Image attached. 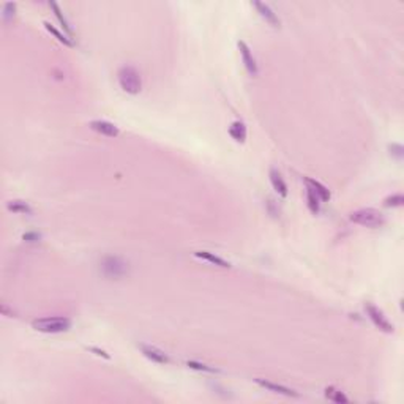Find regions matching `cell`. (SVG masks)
<instances>
[{"instance_id": "6da1fadb", "label": "cell", "mask_w": 404, "mask_h": 404, "mask_svg": "<svg viewBox=\"0 0 404 404\" xmlns=\"http://www.w3.org/2000/svg\"><path fill=\"white\" fill-rule=\"evenodd\" d=\"M117 79L124 92L130 95H138L140 92V88H142V78H140V73L131 65H125L120 68L117 73Z\"/></svg>"}, {"instance_id": "7a4b0ae2", "label": "cell", "mask_w": 404, "mask_h": 404, "mask_svg": "<svg viewBox=\"0 0 404 404\" xmlns=\"http://www.w3.org/2000/svg\"><path fill=\"white\" fill-rule=\"evenodd\" d=\"M32 327L36 332H42V333H62L72 328V319L64 318V316L42 318V319H35L32 322Z\"/></svg>"}, {"instance_id": "3957f363", "label": "cell", "mask_w": 404, "mask_h": 404, "mask_svg": "<svg viewBox=\"0 0 404 404\" xmlns=\"http://www.w3.org/2000/svg\"><path fill=\"white\" fill-rule=\"evenodd\" d=\"M350 221L356 224L365 226V228H380L386 224V216H384L376 208H360L350 214Z\"/></svg>"}, {"instance_id": "277c9868", "label": "cell", "mask_w": 404, "mask_h": 404, "mask_svg": "<svg viewBox=\"0 0 404 404\" xmlns=\"http://www.w3.org/2000/svg\"><path fill=\"white\" fill-rule=\"evenodd\" d=\"M365 311H366L370 320L372 322V324H374L376 328H379L384 333H393V332H395V327H393V324L386 318V314H384V312L374 305V303L366 302L365 303Z\"/></svg>"}, {"instance_id": "5b68a950", "label": "cell", "mask_w": 404, "mask_h": 404, "mask_svg": "<svg viewBox=\"0 0 404 404\" xmlns=\"http://www.w3.org/2000/svg\"><path fill=\"white\" fill-rule=\"evenodd\" d=\"M237 46H238L240 56H242V60H244V65L246 68V72L250 73V76H254L256 78L259 74V68H258L256 58H254V56H252L250 46L245 42H238Z\"/></svg>"}, {"instance_id": "8992f818", "label": "cell", "mask_w": 404, "mask_h": 404, "mask_svg": "<svg viewBox=\"0 0 404 404\" xmlns=\"http://www.w3.org/2000/svg\"><path fill=\"white\" fill-rule=\"evenodd\" d=\"M254 382L258 384V386H260L262 388H266L268 392H274V393H278V395H284V396H292V398H297L298 396V393L296 390H292L289 387H284V386H281V384H275V382H272V380H267V379H254Z\"/></svg>"}, {"instance_id": "52a82bcc", "label": "cell", "mask_w": 404, "mask_h": 404, "mask_svg": "<svg viewBox=\"0 0 404 404\" xmlns=\"http://www.w3.org/2000/svg\"><path fill=\"white\" fill-rule=\"evenodd\" d=\"M90 130H94L95 133L101 134V136H106V138H117L118 136V128L108 122V120H92V122L88 124Z\"/></svg>"}, {"instance_id": "ba28073f", "label": "cell", "mask_w": 404, "mask_h": 404, "mask_svg": "<svg viewBox=\"0 0 404 404\" xmlns=\"http://www.w3.org/2000/svg\"><path fill=\"white\" fill-rule=\"evenodd\" d=\"M139 349L142 352V356L148 360H152L154 363H160V365H164V363H169V357L166 354L155 348V346H150V344H139Z\"/></svg>"}, {"instance_id": "9c48e42d", "label": "cell", "mask_w": 404, "mask_h": 404, "mask_svg": "<svg viewBox=\"0 0 404 404\" xmlns=\"http://www.w3.org/2000/svg\"><path fill=\"white\" fill-rule=\"evenodd\" d=\"M126 264L122 262L118 258H106V260L103 262V270L108 276H122L126 272Z\"/></svg>"}, {"instance_id": "30bf717a", "label": "cell", "mask_w": 404, "mask_h": 404, "mask_svg": "<svg viewBox=\"0 0 404 404\" xmlns=\"http://www.w3.org/2000/svg\"><path fill=\"white\" fill-rule=\"evenodd\" d=\"M252 6H254L256 10H258V13L266 19V22H268L270 26H274V27H280V19H278V16H276V13L274 12V10H272L267 4H264V2H252Z\"/></svg>"}, {"instance_id": "8fae6325", "label": "cell", "mask_w": 404, "mask_h": 404, "mask_svg": "<svg viewBox=\"0 0 404 404\" xmlns=\"http://www.w3.org/2000/svg\"><path fill=\"white\" fill-rule=\"evenodd\" d=\"M268 176H270V184H272V186H274V190L281 198H286L288 196V185H286V182H284V178H282L280 170L276 168H272Z\"/></svg>"}, {"instance_id": "7c38bea8", "label": "cell", "mask_w": 404, "mask_h": 404, "mask_svg": "<svg viewBox=\"0 0 404 404\" xmlns=\"http://www.w3.org/2000/svg\"><path fill=\"white\" fill-rule=\"evenodd\" d=\"M194 256L198 259L207 260V262H210V264L218 266V267H223V268H229L230 267V262L224 260L223 258L216 256V254H214V252H210V251H194Z\"/></svg>"}, {"instance_id": "4fadbf2b", "label": "cell", "mask_w": 404, "mask_h": 404, "mask_svg": "<svg viewBox=\"0 0 404 404\" xmlns=\"http://www.w3.org/2000/svg\"><path fill=\"white\" fill-rule=\"evenodd\" d=\"M6 208L13 214H21V215H32L34 210L28 206V202L21 200V199H13L6 202Z\"/></svg>"}, {"instance_id": "5bb4252c", "label": "cell", "mask_w": 404, "mask_h": 404, "mask_svg": "<svg viewBox=\"0 0 404 404\" xmlns=\"http://www.w3.org/2000/svg\"><path fill=\"white\" fill-rule=\"evenodd\" d=\"M305 182H306V186H310L312 191H314V193L319 196V199H320L322 202L330 200L332 194H330V191H328L327 186H324L322 184H319L318 180H312V178H305Z\"/></svg>"}, {"instance_id": "9a60e30c", "label": "cell", "mask_w": 404, "mask_h": 404, "mask_svg": "<svg viewBox=\"0 0 404 404\" xmlns=\"http://www.w3.org/2000/svg\"><path fill=\"white\" fill-rule=\"evenodd\" d=\"M229 134L230 138L237 140V142H245L246 140V126L244 122H240V120H237V122H232V125L229 126Z\"/></svg>"}, {"instance_id": "2e32d148", "label": "cell", "mask_w": 404, "mask_h": 404, "mask_svg": "<svg viewBox=\"0 0 404 404\" xmlns=\"http://www.w3.org/2000/svg\"><path fill=\"white\" fill-rule=\"evenodd\" d=\"M320 199H319V196L314 193V191H312L310 186H306V206H308V208H310V212L311 214H314V215H318L319 214V210H320Z\"/></svg>"}, {"instance_id": "e0dca14e", "label": "cell", "mask_w": 404, "mask_h": 404, "mask_svg": "<svg viewBox=\"0 0 404 404\" xmlns=\"http://www.w3.org/2000/svg\"><path fill=\"white\" fill-rule=\"evenodd\" d=\"M49 8L54 12L56 18L58 19V22H60V26H62V28L66 32V35H68V36H72V35H73V30H72V27H70V24H68V21H66V18L64 16L62 10L58 8V5H57L56 2H49Z\"/></svg>"}, {"instance_id": "ac0fdd59", "label": "cell", "mask_w": 404, "mask_h": 404, "mask_svg": "<svg viewBox=\"0 0 404 404\" xmlns=\"http://www.w3.org/2000/svg\"><path fill=\"white\" fill-rule=\"evenodd\" d=\"M43 26L46 27V30H48L49 34H52V35H54V36H56V38L58 40L60 43H64L65 46H70V48H72V46H74V43L72 42V38H70V36H68L66 34H62V32H60V30H57V28H56V27H54L52 24H50V22L44 21V22H43Z\"/></svg>"}, {"instance_id": "d6986e66", "label": "cell", "mask_w": 404, "mask_h": 404, "mask_svg": "<svg viewBox=\"0 0 404 404\" xmlns=\"http://www.w3.org/2000/svg\"><path fill=\"white\" fill-rule=\"evenodd\" d=\"M326 396L330 401H335V402H349V398L344 395V393L336 390L335 387H327L326 388Z\"/></svg>"}, {"instance_id": "ffe728a7", "label": "cell", "mask_w": 404, "mask_h": 404, "mask_svg": "<svg viewBox=\"0 0 404 404\" xmlns=\"http://www.w3.org/2000/svg\"><path fill=\"white\" fill-rule=\"evenodd\" d=\"M402 204H404V196L401 193L392 194V196L386 198V200H384V206H386V207H401Z\"/></svg>"}, {"instance_id": "44dd1931", "label": "cell", "mask_w": 404, "mask_h": 404, "mask_svg": "<svg viewBox=\"0 0 404 404\" xmlns=\"http://www.w3.org/2000/svg\"><path fill=\"white\" fill-rule=\"evenodd\" d=\"M186 366L191 368V370H198V371H206V372H216L218 370L212 368L208 365H204V363H199V362H193V360H188L186 362Z\"/></svg>"}, {"instance_id": "7402d4cb", "label": "cell", "mask_w": 404, "mask_h": 404, "mask_svg": "<svg viewBox=\"0 0 404 404\" xmlns=\"http://www.w3.org/2000/svg\"><path fill=\"white\" fill-rule=\"evenodd\" d=\"M14 12H16V4H12V2H8L2 6V18H4V21H10L13 16H14Z\"/></svg>"}, {"instance_id": "603a6c76", "label": "cell", "mask_w": 404, "mask_h": 404, "mask_svg": "<svg viewBox=\"0 0 404 404\" xmlns=\"http://www.w3.org/2000/svg\"><path fill=\"white\" fill-rule=\"evenodd\" d=\"M388 148H390V155H392V156H395V158H398V160L402 158V155H404V148H402L401 144H392Z\"/></svg>"}, {"instance_id": "cb8c5ba5", "label": "cell", "mask_w": 404, "mask_h": 404, "mask_svg": "<svg viewBox=\"0 0 404 404\" xmlns=\"http://www.w3.org/2000/svg\"><path fill=\"white\" fill-rule=\"evenodd\" d=\"M90 352H95V356H98V357H103V358H106V360H109L110 357L108 356V354L103 350V349H98V348H87Z\"/></svg>"}, {"instance_id": "d4e9b609", "label": "cell", "mask_w": 404, "mask_h": 404, "mask_svg": "<svg viewBox=\"0 0 404 404\" xmlns=\"http://www.w3.org/2000/svg\"><path fill=\"white\" fill-rule=\"evenodd\" d=\"M40 238V236L38 234H24V240H27V242H36Z\"/></svg>"}]
</instances>
